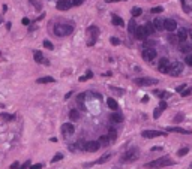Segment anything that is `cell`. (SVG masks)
Segmentation results:
<instances>
[{"instance_id":"22","label":"cell","mask_w":192,"mask_h":169,"mask_svg":"<svg viewBox=\"0 0 192 169\" xmlns=\"http://www.w3.org/2000/svg\"><path fill=\"white\" fill-rule=\"evenodd\" d=\"M153 27H155V30H158V32H161V30H164V21L162 19H159V18H156L153 23Z\"/></svg>"},{"instance_id":"40","label":"cell","mask_w":192,"mask_h":169,"mask_svg":"<svg viewBox=\"0 0 192 169\" xmlns=\"http://www.w3.org/2000/svg\"><path fill=\"white\" fill-rule=\"evenodd\" d=\"M83 2L84 0H71V5L72 6H80V5H83Z\"/></svg>"},{"instance_id":"7","label":"cell","mask_w":192,"mask_h":169,"mask_svg":"<svg viewBox=\"0 0 192 169\" xmlns=\"http://www.w3.org/2000/svg\"><path fill=\"white\" fill-rule=\"evenodd\" d=\"M167 133L161 132V130H144L141 136L143 138H147V139H153V138H159V136H165Z\"/></svg>"},{"instance_id":"21","label":"cell","mask_w":192,"mask_h":169,"mask_svg":"<svg viewBox=\"0 0 192 169\" xmlns=\"http://www.w3.org/2000/svg\"><path fill=\"white\" fill-rule=\"evenodd\" d=\"M110 159H111V153H105L104 156H102L101 159H98L95 163H98V165H104V163H107Z\"/></svg>"},{"instance_id":"50","label":"cell","mask_w":192,"mask_h":169,"mask_svg":"<svg viewBox=\"0 0 192 169\" xmlns=\"http://www.w3.org/2000/svg\"><path fill=\"white\" fill-rule=\"evenodd\" d=\"M21 23H23L24 26H29V24H30V19H29V18H23V21H21Z\"/></svg>"},{"instance_id":"9","label":"cell","mask_w":192,"mask_h":169,"mask_svg":"<svg viewBox=\"0 0 192 169\" xmlns=\"http://www.w3.org/2000/svg\"><path fill=\"white\" fill-rule=\"evenodd\" d=\"M168 68H170V60L168 58H161L159 65H158V70L161 73H168Z\"/></svg>"},{"instance_id":"46","label":"cell","mask_w":192,"mask_h":169,"mask_svg":"<svg viewBox=\"0 0 192 169\" xmlns=\"http://www.w3.org/2000/svg\"><path fill=\"white\" fill-rule=\"evenodd\" d=\"M111 90H113V91H116V93H119V94H123V93H125V90H120V88H116V87H111Z\"/></svg>"},{"instance_id":"2","label":"cell","mask_w":192,"mask_h":169,"mask_svg":"<svg viewBox=\"0 0 192 169\" xmlns=\"http://www.w3.org/2000/svg\"><path fill=\"white\" fill-rule=\"evenodd\" d=\"M72 32H74V26H71V24H57V26H54V34L59 36V37L69 36Z\"/></svg>"},{"instance_id":"20","label":"cell","mask_w":192,"mask_h":169,"mask_svg":"<svg viewBox=\"0 0 192 169\" xmlns=\"http://www.w3.org/2000/svg\"><path fill=\"white\" fill-rule=\"evenodd\" d=\"M107 105H108V106H110V109H113V111L119 109V103L114 100L113 97H108V99H107Z\"/></svg>"},{"instance_id":"48","label":"cell","mask_w":192,"mask_h":169,"mask_svg":"<svg viewBox=\"0 0 192 169\" xmlns=\"http://www.w3.org/2000/svg\"><path fill=\"white\" fill-rule=\"evenodd\" d=\"M111 44H113V45H119V44H120V40H119L117 37H111Z\"/></svg>"},{"instance_id":"11","label":"cell","mask_w":192,"mask_h":169,"mask_svg":"<svg viewBox=\"0 0 192 169\" xmlns=\"http://www.w3.org/2000/svg\"><path fill=\"white\" fill-rule=\"evenodd\" d=\"M74 132H75V127H74L72 123H65V124H62V133L65 136L74 135Z\"/></svg>"},{"instance_id":"41","label":"cell","mask_w":192,"mask_h":169,"mask_svg":"<svg viewBox=\"0 0 192 169\" xmlns=\"http://www.w3.org/2000/svg\"><path fill=\"white\" fill-rule=\"evenodd\" d=\"M30 168V160H26L21 166H20V169H29Z\"/></svg>"},{"instance_id":"45","label":"cell","mask_w":192,"mask_h":169,"mask_svg":"<svg viewBox=\"0 0 192 169\" xmlns=\"http://www.w3.org/2000/svg\"><path fill=\"white\" fill-rule=\"evenodd\" d=\"M108 136H111L110 139H116V130H113V129H111V130L108 132Z\"/></svg>"},{"instance_id":"51","label":"cell","mask_w":192,"mask_h":169,"mask_svg":"<svg viewBox=\"0 0 192 169\" xmlns=\"http://www.w3.org/2000/svg\"><path fill=\"white\" fill-rule=\"evenodd\" d=\"M18 165H20L18 162H14V163L11 165V169H17V168H18Z\"/></svg>"},{"instance_id":"25","label":"cell","mask_w":192,"mask_h":169,"mask_svg":"<svg viewBox=\"0 0 192 169\" xmlns=\"http://www.w3.org/2000/svg\"><path fill=\"white\" fill-rule=\"evenodd\" d=\"M135 30H137V23H135V21H134V18H132V19L129 21V26H128V32H129L131 34H134V33H135Z\"/></svg>"},{"instance_id":"26","label":"cell","mask_w":192,"mask_h":169,"mask_svg":"<svg viewBox=\"0 0 192 169\" xmlns=\"http://www.w3.org/2000/svg\"><path fill=\"white\" fill-rule=\"evenodd\" d=\"M156 96H159V97H162V99H167V97H171V94L168 93V91H162V90H155L153 91Z\"/></svg>"},{"instance_id":"15","label":"cell","mask_w":192,"mask_h":169,"mask_svg":"<svg viewBox=\"0 0 192 169\" xmlns=\"http://www.w3.org/2000/svg\"><path fill=\"white\" fill-rule=\"evenodd\" d=\"M135 36H137V39H140V40H144V39L147 37L146 30H144V27H143V26L137 27V30H135Z\"/></svg>"},{"instance_id":"3","label":"cell","mask_w":192,"mask_h":169,"mask_svg":"<svg viewBox=\"0 0 192 169\" xmlns=\"http://www.w3.org/2000/svg\"><path fill=\"white\" fill-rule=\"evenodd\" d=\"M182 72H183V65H182L180 62H171V63H170V68H168V73H167V75L179 76Z\"/></svg>"},{"instance_id":"34","label":"cell","mask_w":192,"mask_h":169,"mask_svg":"<svg viewBox=\"0 0 192 169\" xmlns=\"http://www.w3.org/2000/svg\"><path fill=\"white\" fill-rule=\"evenodd\" d=\"M141 14H143L141 8H134V9H132V15H134V17H140Z\"/></svg>"},{"instance_id":"23","label":"cell","mask_w":192,"mask_h":169,"mask_svg":"<svg viewBox=\"0 0 192 169\" xmlns=\"http://www.w3.org/2000/svg\"><path fill=\"white\" fill-rule=\"evenodd\" d=\"M110 141H111V139H110V136H108V135L101 136V138L98 139V142H99V145H101V147H105V145H110Z\"/></svg>"},{"instance_id":"4","label":"cell","mask_w":192,"mask_h":169,"mask_svg":"<svg viewBox=\"0 0 192 169\" xmlns=\"http://www.w3.org/2000/svg\"><path fill=\"white\" fill-rule=\"evenodd\" d=\"M86 32H87V34L90 36V40L87 42V45L89 47L95 45V42H96V39H98V34H99V29H98V26H90Z\"/></svg>"},{"instance_id":"44","label":"cell","mask_w":192,"mask_h":169,"mask_svg":"<svg viewBox=\"0 0 192 169\" xmlns=\"http://www.w3.org/2000/svg\"><path fill=\"white\" fill-rule=\"evenodd\" d=\"M186 87H188V84H182V85H179V87H177V91H179V93H182V91H183V90H185Z\"/></svg>"},{"instance_id":"17","label":"cell","mask_w":192,"mask_h":169,"mask_svg":"<svg viewBox=\"0 0 192 169\" xmlns=\"http://www.w3.org/2000/svg\"><path fill=\"white\" fill-rule=\"evenodd\" d=\"M186 37H188L186 29H180V30H179V34H177V40H179V42H185Z\"/></svg>"},{"instance_id":"53","label":"cell","mask_w":192,"mask_h":169,"mask_svg":"<svg viewBox=\"0 0 192 169\" xmlns=\"http://www.w3.org/2000/svg\"><path fill=\"white\" fill-rule=\"evenodd\" d=\"M141 102H143V103H147V102H149V96H144V97L141 99Z\"/></svg>"},{"instance_id":"35","label":"cell","mask_w":192,"mask_h":169,"mask_svg":"<svg viewBox=\"0 0 192 169\" xmlns=\"http://www.w3.org/2000/svg\"><path fill=\"white\" fill-rule=\"evenodd\" d=\"M62 159H63V154H62V153H57V154L53 157L51 162H53V163H56V162H59V160H62Z\"/></svg>"},{"instance_id":"6","label":"cell","mask_w":192,"mask_h":169,"mask_svg":"<svg viewBox=\"0 0 192 169\" xmlns=\"http://www.w3.org/2000/svg\"><path fill=\"white\" fill-rule=\"evenodd\" d=\"M134 84L140 85V87H144V85H158V79H155V78H135Z\"/></svg>"},{"instance_id":"39","label":"cell","mask_w":192,"mask_h":169,"mask_svg":"<svg viewBox=\"0 0 192 169\" xmlns=\"http://www.w3.org/2000/svg\"><path fill=\"white\" fill-rule=\"evenodd\" d=\"M168 42H171V44H177V42H179V40H177V36L170 34V36H168Z\"/></svg>"},{"instance_id":"56","label":"cell","mask_w":192,"mask_h":169,"mask_svg":"<svg viewBox=\"0 0 192 169\" xmlns=\"http://www.w3.org/2000/svg\"><path fill=\"white\" fill-rule=\"evenodd\" d=\"M191 168H192V165H191Z\"/></svg>"},{"instance_id":"24","label":"cell","mask_w":192,"mask_h":169,"mask_svg":"<svg viewBox=\"0 0 192 169\" xmlns=\"http://www.w3.org/2000/svg\"><path fill=\"white\" fill-rule=\"evenodd\" d=\"M69 118H71V121H78V120H80V112H78L77 109H71Z\"/></svg>"},{"instance_id":"33","label":"cell","mask_w":192,"mask_h":169,"mask_svg":"<svg viewBox=\"0 0 192 169\" xmlns=\"http://www.w3.org/2000/svg\"><path fill=\"white\" fill-rule=\"evenodd\" d=\"M42 45H44V48H47V50H54V45H53L50 40H44Z\"/></svg>"},{"instance_id":"37","label":"cell","mask_w":192,"mask_h":169,"mask_svg":"<svg viewBox=\"0 0 192 169\" xmlns=\"http://www.w3.org/2000/svg\"><path fill=\"white\" fill-rule=\"evenodd\" d=\"M185 62H186V65H188V66H192V52H189V54L186 55Z\"/></svg>"},{"instance_id":"47","label":"cell","mask_w":192,"mask_h":169,"mask_svg":"<svg viewBox=\"0 0 192 169\" xmlns=\"http://www.w3.org/2000/svg\"><path fill=\"white\" fill-rule=\"evenodd\" d=\"M180 120H183V114H177V115L174 117V121H176V123H179Z\"/></svg>"},{"instance_id":"19","label":"cell","mask_w":192,"mask_h":169,"mask_svg":"<svg viewBox=\"0 0 192 169\" xmlns=\"http://www.w3.org/2000/svg\"><path fill=\"white\" fill-rule=\"evenodd\" d=\"M143 27H144V30H146V34H147V36H150V34L155 33V27H153L152 23H146Z\"/></svg>"},{"instance_id":"43","label":"cell","mask_w":192,"mask_h":169,"mask_svg":"<svg viewBox=\"0 0 192 169\" xmlns=\"http://www.w3.org/2000/svg\"><path fill=\"white\" fill-rule=\"evenodd\" d=\"M42 168H44V165H42V163H36V165H32L29 169H42Z\"/></svg>"},{"instance_id":"38","label":"cell","mask_w":192,"mask_h":169,"mask_svg":"<svg viewBox=\"0 0 192 169\" xmlns=\"http://www.w3.org/2000/svg\"><path fill=\"white\" fill-rule=\"evenodd\" d=\"M191 93H192V88H189V87H186V88H185V90L182 91V96L185 97V96H189Z\"/></svg>"},{"instance_id":"16","label":"cell","mask_w":192,"mask_h":169,"mask_svg":"<svg viewBox=\"0 0 192 169\" xmlns=\"http://www.w3.org/2000/svg\"><path fill=\"white\" fill-rule=\"evenodd\" d=\"M167 130H168V132H177V133H182V135H191V132H189V130L182 129V127H168Z\"/></svg>"},{"instance_id":"5","label":"cell","mask_w":192,"mask_h":169,"mask_svg":"<svg viewBox=\"0 0 192 169\" xmlns=\"http://www.w3.org/2000/svg\"><path fill=\"white\" fill-rule=\"evenodd\" d=\"M138 156H140L138 148H131V150L122 157V162H134V160L138 159Z\"/></svg>"},{"instance_id":"1","label":"cell","mask_w":192,"mask_h":169,"mask_svg":"<svg viewBox=\"0 0 192 169\" xmlns=\"http://www.w3.org/2000/svg\"><path fill=\"white\" fill-rule=\"evenodd\" d=\"M171 165H174V162H173L168 156H165V157H161V159H158V160L146 163V165H144V169H161V168H165V166H171Z\"/></svg>"},{"instance_id":"8","label":"cell","mask_w":192,"mask_h":169,"mask_svg":"<svg viewBox=\"0 0 192 169\" xmlns=\"http://www.w3.org/2000/svg\"><path fill=\"white\" fill-rule=\"evenodd\" d=\"M99 148H101V145H99L98 141H89V142L84 144V150L89 153H95V151H98Z\"/></svg>"},{"instance_id":"32","label":"cell","mask_w":192,"mask_h":169,"mask_svg":"<svg viewBox=\"0 0 192 169\" xmlns=\"http://www.w3.org/2000/svg\"><path fill=\"white\" fill-rule=\"evenodd\" d=\"M93 76V73H92V70H87V73L84 75V76H80V81L83 83V81H86V79H90Z\"/></svg>"},{"instance_id":"54","label":"cell","mask_w":192,"mask_h":169,"mask_svg":"<svg viewBox=\"0 0 192 169\" xmlns=\"http://www.w3.org/2000/svg\"><path fill=\"white\" fill-rule=\"evenodd\" d=\"M2 21H3V17H2V15H0V24H2Z\"/></svg>"},{"instance_id":"18","label":"cell","mask_w":192,"mask_h":169,"mask_svg":"<svg viewBox=\"0 0 192 169\" xmlns=\"http://www.w3.org/2000/svg\"><path fill=\"white\" fill-rule=\"evenodd\" d=\"M54 81H56V79H54L53 76H42V78L36 79L38 84H50V83H54Z\"/></svg>"},{"instance_id":"12","label":"cell","mask_w":192,"mask_h":169,"mask_svg":"<svg viewBox=\"0 0 192 169\" xmlns=\"http://www.w3.org/2000/svg\"><path fill=\"white\" fill-rule=\"evenodd\" d=\"M176 29H177V23H176L174 19L168 18V19H165V21H164V30H168V32H174Z\"/></svg>"},{"instance_id":"31","label":"cell","mask_w":192,"mask_h":169,"mask_svg":"<svg viewBox=\"0 0 192 169\" xmlns=\"http://www.w3.org/2000/svg\"><path fill=\"white\" fill-rule=\"evenodd\" d=\"M189 50H191V45L182 42V45H180V51H182V52H189Z\"/></svg>"},{"instance_id":"52","label":"cell","mask_w":192,"mask_h":169,"mask_svg":"<svg viewBox=\"0 0 192 169\" xmlns=\"http://www.w3.org/2000/svg\"><path fill=\"white\" fill-rule=\"evenodd\" d=\"M159 106H161L162 109H165V108H167V103H165V102L162 100V102H161V103H159Z\"/></svg>"},{"instance_id":"27","label":"cell","mask_w":192,"mask_h":169,"mask_svg":"<svg viewBox=\"0 0 192 169\" xmlns=\"http://www.w3.org/2000/svg\"><path fill=\"white\" fill-rule=\"evenodd\" d=\"M111 121H114V123H120V121H123V115L122 114H119V112H113V114H111Z\"/></svg>"},{"instance_id":"55","label":"cell","mask_w":192,"mask_h":169,"mask_svg":"<svg viewBox=\"0 0 192 169\" xmlns=\"http://www.w3.org/2000/svg\"><path fill=\"white\" fill-rule=\"evenodd\" d=\"M0 55H2V51H0Z\"/></svg>"},{"instance_id":"29","label":"cell","mask_w":192,"mask_h":169,"mask_svg":"<svg viewBox=\"0 0 192 169\" xmlns=\"http://www.w3.org/2000/svg\"><path fill=\"white\" fill-rule=\"evenodd\" d=\"M0 118L6 120V121H14V120H15V115H12V114H6V112H2V114H0Z\"/></svg>"},{"instance_id":"28","label":"cell","mask_w":192,"mask_h":169,"mask_svg":"<svg viewBox=\"0 0 192 169\" xmlns=\"http://www.w3.org/2000/svg\"><path fill=\"white\" fill-rule=\"evenodd\" d=\"M113 24L117 26V27H122L123 26V19L119 15H113Z\"/></svg>"},{"instance_id":"36","label":"cell","mask_w":192,"mask_h":169,"mask_svg":"<svg viewBox=\"0 0 192 169\" xmlns=\"http://www.w3.org/2000/svg\"><path fill=\"white\" fill-rule=\"evenodd\" d=\"M188 153H189V148H180V150L177 151V156L182 157V156H185V154H188Z\"/></svg>"},{"instance_id":"30","label":"cell","mask_w":192,"mask_h":169,"mask_svg":"<svg viewBox=\"0 0 192 169\" xmlns=\"http://www.w3.org/2000/svg\"><path fill=\"white\" fill-rule=\"evenodd\" d=\"M162 111H164V109H162L161 106H158L156 109H155V112H153V118H155V120L159 118V117H161V114H162Z\"/></svg>"},{"instance_id":"10","label":"cell","mask_w":192,"mask_h":169,"mask_svg":"<svg viewBox=\"0 0 192 169\" xmlns=\"http://www.w3.org/2000/svg\"><path fill=\"white\" fill-rule=\"evenodd\" d=\"M155 57H156V50H153V48H146V50L143 51V58H144L146 62H152Z\"/></svg>"},{"instance_id":"49","label":"cell","mask_w":192,"mask_h":169,"mask_svg":"<svg viewBox=\"0 0 192 169\" xmlns=\"http://www.w3.org/2000/svg\"><path fill=\"white\" fill-rule=\"evenodd\" d=\"M86 99V93H81V94H78V102H83Z\"/></svg>"},{"instance_id":"14","label":"cell","mask_w":192,"mask_h":169,"mask_svg":"<svg viewBox=\"0 0 192 169\" xmlns=\"http://www.w3.org/2000/svg\"><path fill=\"white\" fill-rule=\"evenodd\" d=\"M33 57H35V62L36 63H45V65H50L47 60H45V57H44V54L41 52V51H35V54H33Z\"/></svg>"},{"instance_id":"13","label":"cell","mask_w":192,"mask_h":169,"mask_svg":"<svg viewBox=\"0 0 192 169\" xmlns=\"http://www.w3.org/2000/svg\"><path fill=\"white\" fill-rule=\"evenodd\" d=\"M56 8H57L59 11H68V9L72 8L71 0H59V2H57V5H56Z\"/></svg>"},{"instance_id":"42","label":"cell","mask_w":192,"mask_h":169,"mask_svg":"<svg viewBox=\"0 0 192 169\" xmlns=\"http://www.w3.org/2000/svg\"><path fill=\"white\" fill-rule=\"evenodd\" d=\"M164 9H162V6H156V8H152V12L153 14H158V12H162Z\"/></svg>"}]
</instances>
